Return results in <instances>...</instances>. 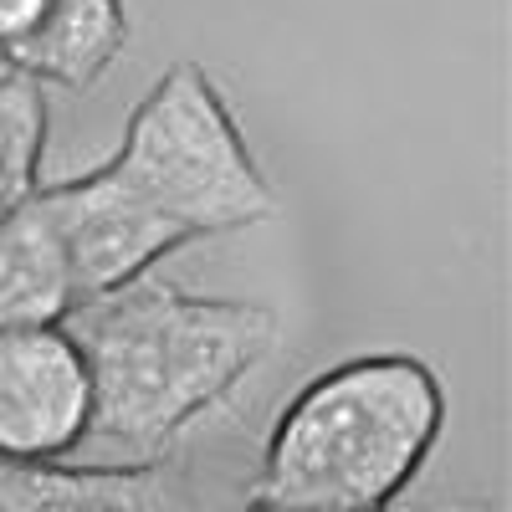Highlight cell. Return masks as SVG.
<instances>
[{
  "mask_svg": "<svg viewBox=\"0 0 512 512\" xmlns=\"http://www.w3.org/2000/svg\"><path fill=\"white\" fill-rule=\"evenodd\" d=\"M0 512H200L185 456L154 461H0Z\"/></svg>",
  "mask_w": 512,
  "mask_h": 512,
  "instance_id": "obj_6",
  "label": "cell"
},
{
  "mask_svg": "<svg viewBox=\"0 0 512 512\" xmlns=\"http://www.w3.org/2000/svg\"><path fill=\"white\" fill-rule=\"evenodd\" d=\"M41 210H47L57 246L67 256L77 303L134 287L164 256L195 241L185 226H175L149 200H139L118 175H108V164L72 175L62 185H41Z\"/></svg>",
  "mask_w": 512,
  "mask_h": 512,
  "instance_id": "obj_4",
  "label": "cell"
},
{
  "mask_svg": "<svg viewBox=\"0 0 512 512\" xmlns=\"http://www.w3.org/2000/svg\"><path fill=\"white\" fill-rule=\"evenodd\" d=\"M47 11H52V0H0V67L16 62V52L36 36Z\"/></svg>",
  "mask_w": 512,
  "mask_h": 512,
  "instance_id": "obj_10",
  "label": "cell"
},
{
  "mask_svg": "<svg viewBox=\"0 0 512 512\" xmlns=\"http://www.w3.org/2000/svg\"><path fill=\"white\" fill-rule=\"evenodd\" d=\"M72 308H77L72 272L36 190L31 205L0 221V333L31 323H62Z\"/></svg>",
  "mask_w": 512,
  "mask_h": 512,
  "instance_id": "obj_8",
  "label": "cell"
},
{
  "mask_svg": "<svg viewBox=\"0 0 512 512\" xmlns=\"http://www.w3.org/2000/svg\"><path fill=\"white\" fill-rule=\"evenodd\" d=\"M236 512H277V507H267V502H256V497H251V502H246V507H236Z\"/></svg>",
  "mask_w": 512,
  "mask_h": 512,
  "instance_id": "obj_11",
  "label": "cell"
},
{
  "mask_svg": "<svg viewBox=\"0 0 512 512\" xmlns=\"http://www.w3.org/2000/svg\"><path fill=\"white\" fill-rule=\"evenodd\" d=\"M47 134H52L47 88L21 72H0V221L36 200Z\"/></svg>",
  "mask_w": 512,
  "mask_h": 512,
  "instance_id": "obj_9",
  "label": "cell"
},
{
  "mask_svg": "<svg viewBox=\"0 0 512 512\" xmlns=\"http://www.w3.org/2000/svg\"><path fill=\"white\" fill-rule=\"evenodd\" d=\"M390 512H395V507H390Z\"/></svg>",
  "mask_w": 512,
  "mask_h": 512,
  "instance_id": "obj_12",
  "label": "cell"
},
{
  "mask_svg": "<svg viewBox=\"0 0 512 512\" xmlns=\"http://www.w3.org/2000/svg\"><path fill=\"white\" fill-rule=\"evenodd\" d=\"M128 47V6L123 0H52L47 21L16 52L6 72H21L41 88L88 93L113 72Z\"/></svg>",
  "mask_w": 512,
  "mask_h": 512,
  "instance_id": "obj_7",
  "label": "cell"
},
{
  "mask_svg": "<svg viewBox=\"0 0 512 512\" xmlns=\"http://www.w3.org/2000/svg\"><path fill=\"white\" fill-rule=\"evenodd\" d=\"M88 431L93 369L67 318L0 333V461H67Z\"/></svg>",
  "mask_w": 512,
  "mask_h": 512,
  "instance_id": "obj_5",
  "label": "cell"
},
{
  "mask_svg": "<svg viewBox=\"0 0 512 512\" xmlns=\"http://www.w3.org/2000/svg\"><path fill=\"white\" fill-rule=\"evenodd\" d=\"M451 395L420 354H354L277 410L251 497L277 512H390L446 436Z\"/></svg>",
  "mask_w": 512,
  "mask_h": 512,
  "instance_id": "obj_2",
  "label": "cell"
},
{
  "mask_svg": "<svg viewBox=\"0 0 512 512\" xmlns=\"http://www.w3.org/2000/svg\"><path fill=\"white\" fill-rule=\"evenodd\" d=\"M108 175H118L195 241L251 231L277 216V190L246 144L231 98L195 57L164 67L139 98L108 159Z\"/></svg>",
  "mask_w": 512,
  "mask_h": 512,
  "instance_id": "obj_3",
  "label": "cell"
},
{
  "mask_svg": "<svg viewBox=\"0 0 512 512\" xmlns=\"http://www.w3.org/2000/svg\"><path fill=\"white\" fill-rule=\"evenodd\" d=\"M67 328L93 369L88 446L118 461L175 456L282 344L272 308L154 277L77 303Z\"/></svg>",
  "mask_w": 512,
  "mask_h": 512,
  "instance_id": "obj_1",
  "label": "cell"
}]
</instances>
